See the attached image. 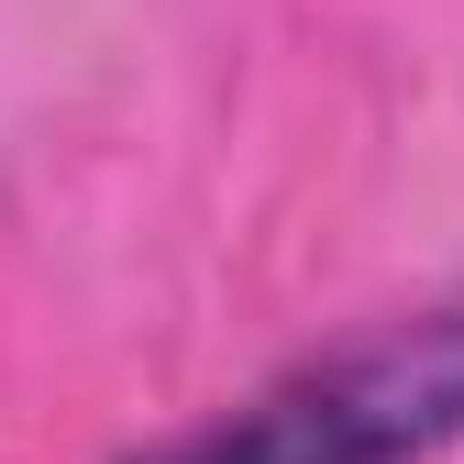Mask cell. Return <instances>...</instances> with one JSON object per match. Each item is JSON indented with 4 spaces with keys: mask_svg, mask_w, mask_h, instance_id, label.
<instances>
[{
    "mask_svg": "<svg viewBox=\"0 0 464 464\" xmlns=\"http://www.w3.org/2000/svg\"><path fill=\"white\" fill-rule=\"evenodd\" d=\"M453 431H464V310L287 376L255 410L210 420L199 442L155 453V464H420Z\"/></svg>",
    "mask_w": 464,
    "mask_h": 464,
    "instance_id": "1",
    "label": "cell"
}]
</instances>
